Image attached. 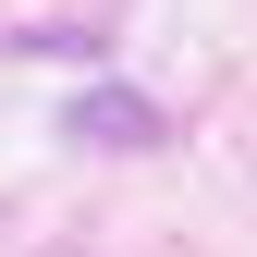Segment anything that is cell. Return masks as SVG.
<instances>
[{
    "instance_id": "cell-1",
    "label": "cell",
    "mask_w": 257,
    "mask_h": 257,
    "mask_svg": "<svg viewBox=\"0 0 257 257\" xmlns=\"http://www.w3.org/2000/svg\"><path fill=\"white\" fill-rule=\"evenodd\" d=\"M74 122H86V135H98V147H122V135L147 147V135H159V110H147V98H122V86H98V98H86Z\"/></svg>"
}]
</instances>
